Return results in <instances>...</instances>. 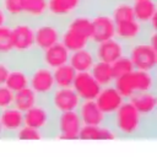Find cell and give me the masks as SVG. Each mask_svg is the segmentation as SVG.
Here are the masks:
<instances>
[{
    "label": "cell",
    "mask_w": 157,
    "mask_h": 157,
    "mask_svg": "<svg viewBox=\"0 0 157 157\" xmlns=\"http://www.w3.org/2000/svg\"><path fill=\"white\" fill-rule=\"evenodd\" d=\"M93 53L97 61H103L107 64H113L119 58L126 54V44L118 39L117 37L109 38L103 42L92 44Z\"/></svg>",
    "instance_id": "8fae6325"
},
{
    "label": "cell",
    "mask_w": 157,
    "mask_h": 157,
    "mask_svg": "<svg viewBox=\"0 0 157 157\" xmlns=\"http://www.w3.org/2000/svg\"><path fill=\"white\" fill-rule=\"evenodd\" d=\"M82 121L77 110L55 113L54 120V139L76 140L78 139Z\"/></svg>",
    "instance_id": "9c48e42d"
},
{
    "label": "cell",
    "mask_w": 157,
    "mask_h": 157,
    "mask_svg": "<svg viewBox=\"0 0 157 157\" xmlns=\"http://www.w3.org/2000/svg\"><path fill=\"white\" fill-rule=\"evenodd\" d=\"M86 11L91 16V43H98L115 37V25L105 6H92Z\"/></svg>",
    "instance_id": "8992f818"
},
{
    "label": "cell",
    "mask_w": 157,
    "mask_h": 157,
    "mask_svg": "<svg viewBox=\"0 0 157 157\" xmlns=\"http://www.w3.org/2000/svg\"><path fill=\"white\" fill-rule=\"evenodd\" d=\"M113 86L124 99H130L136 93L156 91V71L136 70L121 75L113 81Z\"/></svg>",
    "instance_id": "3957f363"
},
{
    "label": "cell",
    "mask_w": 157,
    "mask_h": 157,
    "mask_svg": "<svg viewBox=\"0 0 157 157\" xmlns=\"http://www.w3.org/2000/svg\"><path fill=\"white\" fill-rule=\"evenodd\" d=\"M54 120L55 112L50 108L47 99L39 102L23 113L25 125L39 130L44 139H54Z\"/></svg>",
    "instance_id": "5b68a950"
},
{
    "label": "cell",
    "mask_w": 157,
    "mask_h": 157,
    "mask_svg": "<svg viewBox=\"0 0 157 157\" xmlns=\"http://www.w3.org/2000/svg\"><path fill=\"white\" fill-rule=\"evenodd\" d=\"M38 102H39V97L31 87H26V88L13 92V104L12 105L23 113L26 110H28L29 108H32L33 105H36Z\"/></svg>",
    "instance_id": "d4e9b609"
},
{
    "label": "cell",
    "mask_w": 157,
    "mask_h": 157,
    "mask_svg": "<svg viewBox=\"0 0 157 157\" xmlns=\"http://www.w3.org/2000/svg\"><path fill=\"white\" fill-rule=\"evenodd\" d=\"M13 104V92L6 86H0V110L6 109Z\"/></svg>",
    "instance_id": "1f68e13d"
},
{
    "label": "cell",
    "mask_w": 157,
    "mask_h": 157,
    "mask_svg": "<svg viewBox=\"0 0 157 157\" xmlns=\"http://www.w3.org/2000/svg\"><path fill=\"white\" fill-rule=\"evenodd\" d=\"M48 16L65 22L86 9L83 0H47Z\"/></svg>",
    "instance_id": "7c38bea8"
},
{
    "label": "cell",
    "mask_w": 157,
    "mask_h": 157,
    "mask_svg": "<svg viewBox=\"0 0 157 157\" xmlns=\"http://www.w3.org/2000/svg\"><path fill=\"white\" fill-rule=\"evenodd\" d=\"M9 23H10V21H9V18H7V16H6L2 6H1V2H0V27L9 25Z\"/></svg>",
    "instance_id": "836d02e7"
},
{
    "label": "cell",
    "mask_w": 157,
    "mask_h": 157,
    "mask_svg": "<svg viewBox=\"0 0 157 157\" xmlns=\"http://www.w3.org/2000/svg\"><path fill=\"white\" fill-rule=\"evenodd\" d=\"M134 17L147 28H156V0H132Z\"/></svg>",
    "instance_id": "d6986e66"
},
{
    "label": "cell",
    "mask_w": 157,
    "mask_h": 157,
    "mask_svg": "<svg viewBox=\"0 0 157 157\" xmlns=\"http://www.w3.org/2000/svg\"><path fill=\"white\" fill-rule=\"evenodd\" d=\"M107 125L114 132L115 139L137 140L156 136V121L141 117L129 99H125L119 109L107 119Z\"/></svg>",
    "instance_id": "6da1fadb"
},
{
    "label": "cell",
    "mask_w": 157,
    "mask_h": 157,
    "mask_svg": "<svg viewBox=\"0 0 157 157\" xmlns=\"http://www.w3.org/2000/svg\"><path fill=\"white\" fill-rule=\"evenodd\" d=\"M15 139H21V140H39V139H44L43 134L34 129V128H31V126H27V125H23L16 134V137Z\"/></svg>",
    "instance_id": "4dcf8cb0"
},
{
    "label": "cell",
    "mask_w": 157,
    "mask_h": 157,
    "mask_svg": "<svg viewBox=\"0 0 157 157\" xmlns=\"http://www.w3.org/2000/svg\"><path fill=\"white\" fill-rule=\"evenodd\" d=\"M69 56H70V50L61 42H58V43L50 45L49 48L38 52L39 61L52 70H54L64 64H67Z\"/></svg>",
    "instance_id": "2e32d148"
},
{
    "label": "cell",
    "mask_w": 157,
    "mask_h": 157,
    "mask_svg": "<svg viewBox=\"0 0 157 157\" xmlns=\"http://www.w3.org/2000/svg\"><path fill=\"white\" fill-rule=\"evenodd\" d=\"M0 124L2 129V139H15L17 131L25 125L23 112L13 105L0 110Z\"/></svg>",
    "instance_id": "9a60e30c"
},
{
    "label": "cell",
    "mask_w": 157,
    "mask_h": 157,
    "mask_svg": "<svg viewBox=\"0 0 157 157\" xmlns=\"http://www.w3.org/2000/svg\"><path fill=\"white\" fill-rule=\"evenodd\" d=\"M124 101L125 99L123 98V96L113 85L102 87L99 93L94 98L97 107L107 118L113 115L119 109V107L124 103Z\"/></svg>",
    "instance_id": "5bb4252c"
},
{
    "label": "cell",
    "mask_w": 157,
    "mask_h": 157,
    "mask_svg": "<svg viewBox=\"0 0 157 157\" xmlns=\"http://www.w3.org/2000/svg\"><path fill=\"white\" fill-rule=\"evenodd\" d=\"M12 37V47L15 58H29L34 55L38 50L34 45V32L33 23L20 18L9 23Z\"/></svg>",
    "instance_id": "277c9868"
},
{
    "label": "cell",
    "mask_w": 157,
    "mask_h": 157,
    "mask_svg": "<svg viewBox=\"0 0 157 157\" xmlns=\"http://www.w3.org/2000/svg\"><path fill=\"white\" fill-rule=\"evenodd\" d=\"M72 88L77 93L81 101H88V99H94L102 87L92 77L91 72L86 71V72H76Z\"/></svg>",
    "instance_id": "e0dca14e"
},
{
    "label": "cell",
    "mask_w": 157,
    "mask_h": 157,
    "mask_svg": "<svg viewBox=\"0 0 157 157\" xmlns=\"http://www.w3.org/2000/svg\"><path fill=\"white\" fill-rule=\"evenodd\" d=\"M28 81H29L28 69H26L21 65H12L5 85L12 92H16V91L28 87Z\"/></svg>",
    "instance_id": "603a6c76"
},
{
    "label": "cell",
    "mask_w": 157,
    "mask_h": 157,
    "mask_svg": "<svg viewBox=\"0 0 157 157\" xmlns=\"http://www.w3.org/2000/svg\"><path fill=\"white\" fill-rule=\"evenodd\" d=\"M78 139L81 140H107V139H115L114 132L112 129L105 124L101 126L94 125H82Z\"/></svg>",
    "instance_id": "cb8c5ba5"
},
{
    "label": "cell",
    "mask_w": 157,
    "mask_h": 157,
    "mask_svg": "<svg viewBox=\"0 0 157 157\" xmlns=\"http://www.w3.org/2000/svg\"><path fill=\"white\" fill-rule=\"evenodd\" d=\"M11 67H12V64L9 58H0V86L6 83Z\"/></svg>",
    "instance_id": "d6a6232c"
},
{
    "label": "cell",
    "mask_w": 157,
    "mask_h": 157,
    "mask_svg": "<svg viewBox=\"0 0 157 157\" xmlns=\"http://www.w3.org/2000/svg\"><path fill=\"white\" fill-rule=\"evenodd\" d=\"M76 110H77V113L80 115L82 125L101 126V125H105L107 124V119L108 118L97 107L94 99L81 101V103L78 104Z\"/></svg>",
    "instance_id": "ffe728a7"
},
{
    "label": "cell",
    "mask_w": 157,
    "mask_h": 157,
    "mask_svg": "<svg viewBox=\"0 0 157 157\" xmlns=\"http://www.w3.org/2000/svg\"><path fill=\"white\" fill-rule=\"evenodd\" d=\"M96 61L97 60H96V56H94V53H93L92 44H90L88 47H85L82 49L70 52L69 64L72 66V69L76 72L90 71Z\"/></svg>",
    "instance_id": "44dd1931"
},
{
    "label": "cell",
    "mask_w": 157,
    "mask_h": 157,
    "mask_svg": "<svg viewBox=\"0 0 157 157\" xmlns=\"http://www.w3.org/2000/svg\"><path fill=\"white\" fill-rule=\"evenodd\" d=\"M156 28H147L135 18L115 23V37L124 42L126 45L145 38L151 31Z\"/></svg>",
    "instance_id": "4fadbf2b"
},
{
    "label": "cell",
    "mask_w": 157,
    "mask_h": 157,
    "mask_svg": "<svg viewBox=\"0 0 157 157\" xmlns=\"http://www.w3.org/2000/svg\"><path fill=\"white\" fill-rule=\"evenodd\" d=\"M110 67H112V72H113L114 78H117V77H119L121 75H125V74H128V72L134 70V66H132L130 59L126 55L119 58L113 64H110Z\"/></svg>",
    "instance_id": "f546056e"
},
{
    "label": "cell",
    "mask_w": 157,
    "mask_h": 157,
    "mask_svg": "<svg viewBox=\"0 0 157 157\" xmlns=\"http://www.w3.org/2000/svg\"><path fill=\"white\" fill-rule=\"evenodd\" d=\"M135 109L147 120L156 121V113H157V94L156 91H147L136 93L129 99Z\"/></svg>",
    "instance_id": "ac0fdd59"
},
{
    "label": "cell",
    "mask_w": 157,
    "mask_h": 157,
    "mask_svg": "<svg viewBox=\"0 0 157 157\" xmlns=\"http://www.w3.org/2000/svg\"><path fill=\"white\" fill-rule=\"evenodd\" d=\"M53 76H54L55 87H72V83H74V80L76 76V71L67 63V64H64V65L54 69Z\"/></svg>",
    "instance_id": "4316f807"
},
{
    "label": "cell",
    "mask_w": 157,
    "mask_h": 157,
    "mask_svg": "<svg viewBox=\"0 0 157 157\" xmlns=\"http://www.w3.org/2000/svg\"><path fill=\"white\" fill-rule=\"evenodd\" d=\"M0 139H2V129H1V124H0Z\"/></svg>",
    "instance_id": "d590c367"
},
{
    "label": "cell",
    "mask_w": 157,
    "mask_h": 157,
    "mask_svg": "<svg viewBox=\"0 0 157 157\" xmlns=\"http://www.w3.org/2000/svg\"><path fill=\"white\" fill-rule=\"evenodd\" d=\"M13 54L10 25L0 27V58H11Z\"/></svg>",
    "instance_id": "f1b7e54d"
},
{
    "label": "cell",
    "mask_w": 157,
    "mask_h": 157,
    "mask_svg": "<svg viewBox=\"0 0 157 157\" xmlns=\"http://www.w3.org/2000/svg\"><path fill=\"white\" fill-rule=\"evenodd\" d=\"M48 16L47 0H25L22 18L36 23Z\"/></svg>",
    "instance_id": "7402d4cb"
},
{
    "label": "cell",
    "mask_w": 157,
    "mask_h": 157,
    "mask_svg": "<svg viewBox=\"0 0 157 157\" xmlns=\"http://www.w3.org/2000/svg\"><path fill=\"white\" fill-rule=\"evenodd\" d=\"M93 1H94V0H83V2H85V5H86V7H87V6H90Z\"/></svg>",
    "instance_id": "e575fe53"
},
{
    "label": "cell",
    "mask_w": 157,
    "mask_h": 157,
    "mask_svg": "<svg viewBox=\"0 0 157 157\" xmlns=\"http://www.w3.org/2000/svg\"><path fill=\"white\" fill-rule=\"evenodd\" d=\"M0 2L10 22L22 18L25 0H0Z\"/></svg>",
    "instance_id": "83f0119b"
},
{
    "label": "cell",
    "mask_w": 157,
    "mask_h": 157,
    "mask_svg": "<svg viewBox=\"0 0 157 157\" xmlns=\"http://www.w3.org/2000/svg\"><path fill=\"white\" fill-rule=\"evenodd\" d=\"M28 87H31L39 99H47L52 91L55 88L53 70L43 65L40 61H37L28 70Z\"/></svg>",
    "instance_id": "ba28073f"
},
{
    "label": "cell",
    "mask_w": 157,
    "mask_h": 157,
    "mask_svg": "<svg viewBox=\"0 0 157 157\" xmlns=\"http://www.w3.org/2000/svg\"><path fill=\"white\" fill-rule=\"evenodd\" d=\"M90 72L101 87L113 85L114 76H113V72H112L110 64H107V63H103V61H96L93 64V66L91 67Z\"/></svg>",
    "instance_id": "484cf974"
},
{
    "label": "cell",
    "mask_w": 157,
    "mask_h": 157,
    "mask_svg": "<svg viewBox=\"0 0 157 157\" xmlns=\"http://www.w3.org/2000/svg\"><path fill=\"white\" fill-rule=\"evenodd\" d=\"M47 102L55 113H63L76 110L81 99L72 87H55L48 96Z\"/></svg>",
    "instance_id": "30bf717a"
},
{
    "label": "cell",
    "mask_w": 157,
    "mask_h": 157,
    "mask_svg": "<svg viewBox=\"0 0 157 157\" xmlns=\"http://www.w3.org/2000/svg\"><path fill=\"white\" fill-rule=\"evenodd\" d=\"M134 69L145 71H156L157 49H156V29L151 31L145 38L126 45L125 54Z\"/></svg>",
    "instance_id": "7a4b0ae2"
},
{
    "label": "cell",
    "mask_w": 157,
    "mask_h": 157,
    "mask_svg": "<svg viewBox=\"0 0 157 157\" xmlns=\"http://www.w3.org/2000/svg\"><path fill=\"white\" fill-rule=\"evenodd\" d=\"M64 23L49 16L33 23L34 45L38 52L49 48L50 45L60 42Z\"/></svg>",
    "instance_id": "52a82bcc"
}]
</instances>
